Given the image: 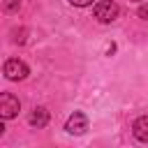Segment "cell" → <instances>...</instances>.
I'll return each instance as SVG.
<instances>
[{
	"instance_id": "3957f363",
	"label": "cell",
	"mask_w": 148,
	"mask_h": 148,
	"mask_svg": "<svg viewBox=\"0 0 148 148\" xmlns=\"http://www.w3.org/2000/svg\"><path fill=\"white\" fill-rule=\"evenodd\" d=\"M18 111H21L18 97H14L12 92H2V95H0V116H2L5 120H9V118H16Z\"/></svg>"
},
{
	"instance_id": "52a82bcc",
	"label": "cell",
	"mask_w": 148,
	"mask_h": 148,
	"mask_svg": "<svg viewBox=\"0 0 148 148\" xmlns=\"http://www.w3.org/2000/svg\"><path fill=\"white\" fill-rule=\"evenodd\" d=\"M5 7H7V12H16V9L21 7V0H7Z\"/></svg>"
},
{
	"instance_id": "7a4b0ae2",
	"label": "cell",
	"mask_w": 148,
	"mask_h": 148,
	"mask_svg": "<svg viewBox=\"0 0 148 148\" xmlns=\"http://www.w3.org/2000/svg\"><path fill=\"white\" fill-rule=\"evenodd\" d=\"M2 72H5V76H7L9 81H23V79L30 74L28 65H25L23 60H18V58H9V60L5 62V67H2Z\"/></svg>"
},
{
	"instance_id": "9c48e42d",
	"label": "cell",
	"mask_w": 148,
	"mask_h": 148,
	"mask_svg": "<svg viewBox=\"0 0 148 148\" xmlns=\"http://www.w3.org/2000/svg\"><path fill=\"white\" fill-rule=\"evenodd\" d=\"M139 16L141 18H148V5H141L139 7Z\"/></svg>"
},
{
	"instance_id": "8992f818",
	"label": "cell",
	"mask_w": 148,
	"mask_h": 148,
	"mask_svg": "<svg viewBox=\"0 0 148 148\" xmlns=\"http://www.w3.org/2000/svg\"><path fill=\"white\" fill-rule=\"evenodd\" d=\"M132 132H134V136H136L139 141H146V143H148V116L136 118L134 125H132Z\"/></svg>"
},
{
	"instance_id": "6da1fadb",
	"label": "cell",
	"mask_w": 148,
	"mask_h": 148,
	"mask_svg": "<svg viewBox=\"0 0 148 148\" xmlns=\"http://www.w3.org/2000/svg\"><path fill=\"white\" fill-rule=\"evenodd\" d=\"M92 14H95V18H97L99 23H113V21L118 18V14H120V7H118L113 0H99V2L95 5Z\"/></svg>"
},
{
	"instance_id": "30bf717a",
	"label": "cell",
	"mask_w": 148,
	"mask_h": 148,
	"mask_svg": "<svg viewBox=\"0 0 148 148\" xmlns=\"http://www.w3.org/2000/svg\"><path fill=\"white\" fill-rule=\"evenodd\" d=\"M132 2H141V0H132Z\"/></svg>"
},
{
	"instance_id": "ba28073f",
	"label": "cell",
	"mask_w": 148,
	"mask_h": 148,
	"mask_svg": "<svg viewBox=\"0 0 148 148\" xmlns=\"http://www.w3.org/2000/svg\"><path fill=\"white\" fill-rule=\"evenodd\" d=\"M69 5H74V7H88V5H92V0H69Z\"/></svg>"
},
{
	"instance_id": "277c9868",
	"label": "cell",
	"mask_w": 148,
	"mask_h": 148,
	"mask_svg": "<svg viewBox=\"0 0 148 148\" xmlns=\"http://www.w3.org/2000/svg\"><path fill=\"white\" fill-rule=\"evenodd\" d=\"M65 130L69 132V134H83L86 130H88V118H86V113H81V111H74L69 118H67V125H65Z\"/></svg>"
},
{
	"instance_id": "5b68a950",
	"label": "cell",
	"mask_w": 148,
	"mask_h": 148,
	"mask_svg": "<svg viewBox=\"0 0 148 148\" xmlns=\"http://www.w3.org/2000/svg\"><path fill=\"white\" fill-rule=\"evenodd\" d=\"M28 123L32 125V127H46V123H49V111H46V106H35L32 109V113L28 116Z\"/></svg>"
}]
</instances>
